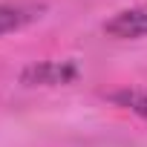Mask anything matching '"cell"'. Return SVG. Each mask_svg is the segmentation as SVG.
I'll list each match as a JSON object with an SVG mask.
<instances>
[{"label": "cell", "instance_id": "cell-1", "mask_svg": "<svg viewBox=\"0 0 147 147\" xmlns=\"http://www.w3.org/2000/svg\"><path fill=\"white\" fill-rule=\"evenodd\" d=\"M104 32L118 40H133V38H147V6H133L124 12H115L107 23Z\"/></svg>", "mask_w": 147, "mask_h": 147}, {"label": "cell", "instance_id": "cell-3", "mask_svg": "<svg viewBox=\"0 0 147 147\" xmlns=\"http://www.w3.org/2000/svg\"><path fill=\"white\" fill-rule=\"evenodd\" d=\"M38 15V9H29V6H9V3H0V35L6 32H15L20 26H26L32 18Z\"/></svg>", "mask_w": 147, "mask_h": 147}, {"label": "cell", "instance_id": "cell-2", "mask_svg": "<svg viewBox=\"0 0 147 147\" xmlns=\"http://www.w3.org/2000/svg\"><path fill=\"white\" fill-rule=\"evenodd\" d=\"M78 75V69L72 61H40V63H32L23 69V84H43V87H52V84H69L72 78Z\"/></svg>", "mask_w": 147, "mask_h": 147}, {"label": "cell", "instance_id": "cell-4", "mask_svg": "<svg viewBox=\"0 0 147 147\" xmlns=\"http://www.w3.org/2000/svg\"><path fill=\"white\" fill-rule=\"evenodd\" d=\"M113 101L127 107V110H133L136 115L147 118V92H141V90H118V92H113Z\"/></svg>", "mask_w": 147, "mask_h": 147}]
</instances>
